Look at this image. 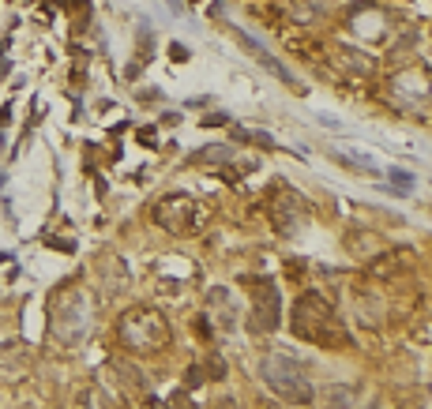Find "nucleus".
Masks as SVG:
<instances>
[{"mask_svg":"<svg viewBox=\"0 0 432 409\" xmlns=\"http://www.w3.org/2000/svg\"><path fill=\"white\" fill-rule=\"evenodd\" d=\"M290 331L297 338L312 342V346H327V349H338L346 346L350 334H346V323L320 293H305L297 297V305L290 312Z\"/></svg>","mask_w":432,"mask_h":409,"instance_id":"nucleus-1","label":"nucleus"},{"mask_svg":"<svg viewBox=\"0 0 432 409\" xmlns=\"http://www.w3.org/2000/svg\"><path fill=\"white\" fill-rule=\"evenodd\" d=\"M117 338H121V346L128 353H139V357H151V353H158L169 346V338H173V331H169L166 315L158 308H128L121 320H117Z\"/></svg>","mask_w":432,"mask_h":409,"instance_id":"nucleus-2","label":"nucleus"},{"mask_svg":"<svg viewBox=\"0 0 432 409\" xmlns=\"http://www.w3.org/2000/svg\"><path fill=\"white\" fill-rule=\"evenodd\" d=\"M259 376H264V383L279 394L282 402H290V405H312L316 402V387L308 383L305 368H301L293 357H286V353H267V357L259 361Z\"/></svg>","mask_w":432,"mask_h":409,"instance_id":"nucleus-3","label":"nucleus"},{"mask_svg":"<svg viewBox=\"0 0 432 409\" xmlns=\"http://www.w3.org/2000/svg\"><path fill=\"white\" fill-rule=\"evenodd\" d=\"M154 222H158L162 229H169L173 236H195L203 229V222H207V210L195 203L192 195L173 192V195H166V200H158V207H154Z\"/></svg>","mask_w":432,"mask_h":409,"instance_id":"nucleus-4","label":"nucleus"},{"mask_svg":"<svg viewBox=\"0 0 432 409\" xmlns=\"http://www.w3.org/2000/svg\"><path fill=\"white\" fill-rule=\"evenodd\" d=\"M248 293H252V320H248V331L252 334H271L282 320V297L279 285L271 278H244Z\"/></svg>","mask_w":432,"mask_h":409,"instance_id":"nucleus-5","label":"nucleus"},{"mask_svg":"<svg viewBox=\"0 0 432 409\" xmlns=\"http://www.w3.org/2000/svg\"><path fill=\"white\" fill-rule=\"evenodd\" d=\"M271 214H274V229L279 233H293L301 226V200L290 195V192H274Z\"/></svg>","mask_w":432,"mask_h":409,"instance_id":"nucleus-6","label":"nucleus"},{"mask_svg":"<svg viewBox=\"0 0 432 409\" xmlns=\"http://www.w3.org/2000/svg\"><path fill=\"white\" fill-rule=\"evenodd\" d=\"M331 60L338 64V68L357 72V75H369V72L376 68L372 57H364V53H357V49H346V45H335V49H331Z\"/></svg>","mask_w":432,"mask_h":409,"instance_id":"nucleus-7","label":"nucleus"},{"mask_svg":"<svg viewBox=\"0 0 432 409\" xmlns=\"http://www.w3.org/2000/svg\"><path fill=\"white\" fill-rule=\"evenodd\" d=\"M27 361H31L27 346H19V342H0V368H4V372H19Z\"/></svg>","mask_w":432,"mask_h":409,"instance_id":"nucleus-8","label":"nucleus"},{"mask_svg":"<svg viewBox=\"0 0 432 409\" xmlns=\"http://www.w3.org/2000/svg\"><path fill=\"white\" fill-rule=\"evenodd\" d=\"M286 16H290L293 23H320L323 19V8L308 4V0H293V4L286 8Z\"/></svg>","mask_w":432,"mask_h":409,"instance_id":"nucleus-9","label":"nucleus"},{"mask_svg":"<svg viewBox=\"0 0 432 409\" xmlns=\"http://www.w3.org/2000/svg\"><path fill=\"white\" fill-rule=\"evenodd\" d=\"M233 158V151L230 147H203V151H195V162H203V165H222V162H230Z\"/></svg>","mask_w":432,"mask_h":409,"instance_id":"nucleus-10","label":"nucleus"},{"mask_svg":"<svg viewBox=\"0 0 432 409\" xmlns=\"http://www.w3.org/2000/svg\"><path fill=\"white\" fill-rule=\"evenodd\" d=\"M230 136H233V139H241V143H259V147H274V139L267 136V131H248V128H230Z\"/></svg>","mask_w":432,"mask_h":409,"instance_id":"nucleus-11","label":"nucleus"},{"mask_svg":"<svg viewBox=\"0 0 432 409\" xmlns=\"http://www.w3.org/2000/svg\"><path fill=\"white\" fill-rule=\"evenodd\" d=\"M203 372H200V364H192V372H188V387H195V383H203Z\"/></svg>","mask_w":432,"mask_h":409,"instance_id":"nucleus-12","label":"nucleus"}]
</instances>
